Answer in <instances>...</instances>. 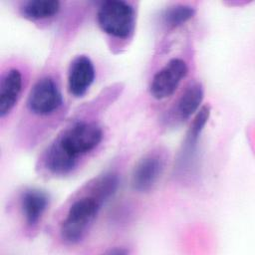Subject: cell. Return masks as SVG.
Returning <instances> with one entry per match:
<instances>
[{"instance_id":"obj_1","label":"cell","mask_w":255,"mask_h":255,"mask_svg":"<svg viewBox=\"0 0 255 255\" xmlns=\"http://www.w3.org/2000/svg\"><path fill=\"white\" fill-rule=\"evenodd\" d=\"M118 185V175L106 173L96 179L89 194L76 199L71 204L60 230L66 242L75 244L85 238L101 207L115 194Z\"/></svg>"},{"instance_id":"obj_2","label":"cell","mask_w":255,"mask_h":255,"mask_svg":"<svg viewBox=\"0 0 255 255\" xmlns=\"http://www.w3.org/2000/svg\"><path fill=\"white\" fill-rule=\"evenodd\" d=\"M102 138L103 131L97 124L79 122L65 129L52 144L67 159L78 164L79 157L97 147Z\"/></svg>"},{"instance_id":"obj_3","label":"cell","mask_w":255,"mask_h":255,"mask_svg":"<svg viewBox=\"0 0 255 255\" xmlns=\"http://www.w3.org/2000/svg\"><path fill=\"white\" fill-rule=\"evenodd\" d=\"M97 20L106 34L117 38H128L134 28V10L128 2L108 0L101 4Z\"/></svg>"},{"instance_id":"obj_4","label":"cell","mask_w":255,"mask_h":255,"mask_svg":"<svg viewBox=\"0 0 255 255\" xmlns=\"http://www.w3.org/2000/svg\"><path fill=\"white\" fill-rule=\"evenodd\" d=\"M62 104V94L51 77H44L37 81L32 87L27 100L28 109L38 116L51 115Z\"/></svg>"},{"instance_id":"obj_5","label":"cell","mask_w":255,"mask_h":255,"mask_svg":"<svg viewBox=\"0 0 255 255\" xmlns=\"http://www.w3.org/2000/svg\"><path fill=\"white\" fill-rule=\"evenodd\" d=\"M165 166V156L160 151H150L143 155L134 165L130 183L138 192L150 190L159 179Z\"/></svg>"},{"instance_id":"obj_6","label":"cell","mask_w":255,"mask_h":255,"mask_svg":"<svg viewBox=\"0 0 255 255\" xmlns=\"http://www.w3.org/2000/svg\"><path fill=\"white\" fill-rule=\"evenodd\" d=\"M187 72L188 68L183 60L171 59L153 76L149 87L151 96L157 100L170 97L185 78Z\"/></svg>"},{"instance_id":"obj_7","label":"cell","mask_w":255,"mask_h":255,"mask_svg":"<svg viewBox=\"0 0 255 255\" xmlns=\"http://www.w3.org/2000/svg\"><path fill=\"white\" fill-rule=\"evenodd\" d=\"M95 67L85 55L77 56L70 64L68 71V89L74 97H83L95 80Z\"/></svg>"},{"instance_id":"obj_8","label":"cell","mask_w":255,"mask_h":255,"mask_svg":"<svg viewBox=\"0 0 255 255\" xmlns=\"http://www.w3.org/2000/svg\"><path fill=\"white\" fill-rule=\"evenodd\" d=\"M22 75L19 70L11 69L0 83V117L4 118L16 105L22 92Z\"/></svg>"},{"instance_id":"obj_9","label":"cell","mask_w":255,"mask_h":255,"mask_svg":"<svg viewBox=\"0 0 255 255\" xmlns=\"http://www.w3.org/2000/svg\"><path fill=\"white\" fill-rule=\"evenodd\" d=\"M48 204V194L41 189L31 188L23 192L21 196V209L28 226H35L40 221Z\"/></svg>"},{"instance_id":"obj_10","label":"cell","mask_w":255,"mask_h":255,"mask_svg":"<svg viewBox=\"0 0 255 255\" xmlns=\"http://www.w3.org/2000/svg\"><path fill=\"white\" fill-rule=\"evenodd\" d=\"M210 116V107L208 105H205L199 109L197 112L196 116L194 117L193 122L190 125V128L187 131L186 138L184 141V146H183V155H182V160L185 157H188L194 152L198 137L200 136L201 131L203 130L208 119Z\"/></svg>"},{"instance_id":"obj_11","label":"cell","mask_w":255,"mask_h":255,"mask_svg":"<svg viewBox=\"0 0 255 255\" xmlns=\"http://www.w3.org/2000/svg\"><path fill=\"white\" fill-rule=\"evenodd\" d=\"M203 88L200 84H194L187 88L177 103L176 111L179 119L185 121L197 112L203 100Z\"/></svg>"},{"instance_id":"obj_12","label":"cell","mask_w":255,"mask_h":255,"mask_svg":"<svg viewBox=\"0 0 255 255\" xmlns=\"http://www.w3.org/2000/svg\"><path fill=\"white\" fill-rule=\"evenodd\" d=\"M61 8L57 0H30L21 7L22 15L30 20L46 19L56 15Z\"/></svg>"},{"instance_id":"obj_13","label":"cell","mask_w":255,"mask_h":255,"mask_svg":"<svg viewBox=\"0 0 255 255\" xmlns=\"http://www.w3.org/2000/svg\"><path fill=\"white\" fill-rule=\"evenodd\" d=\"M195 14L193 7L185 4H177L168 7L162 15L163 23L169 28H176L190 20Z\"/></svg>"},{"instance_id":"obj_14","label":"cell","mask_w":255,"mask_h":255,"mask_svg":"<svg viewBox=\"0 0 255 255\" xmlns=\"http://www.w3.org/2000/svg\"><path fill=\"white\" fill-rule=\"evenodd\" d=\"M109 254H127V253H128V250H124V249H113V250H110L109 252H108Z\"/></svg>"}]
</instances>
